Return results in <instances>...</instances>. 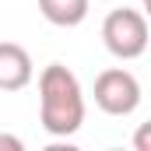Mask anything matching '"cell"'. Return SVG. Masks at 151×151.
Instances as JSON below:
<instances>
[{
	"label": "cell",
	"mask_w": 151,
	"mask_h": 151,
	"mask_svg": "<svg viewBox=\"0 0 151 151\" xmlns=\"http://www.w3.org/2000/svg\"><path fill=\"white\" fill-rule=\"evenodd\" d=\"M39 123L49 137H70L84 123V91L63 63H49L39 74Z\"/></svg>",
	"instance_id": "6da1fadb"
},
{
	"label": "cell",
	"mask_w": 151,
	"mask_h": 151,
	"mask_svg": "<svg viewBox=\"0 0 151 151\" xmlns=\"http://www.w3.org/2000/svg\"><path fill=\"white\" fill-rule=\"evenodd\" d=\"M102 42L116 60H137L148 49V18L134 7H116L102 21Z\"/></svg>",
	"instance_id": "7a4b0ae2"
},
{
	"label": "cell",
	"mask_w": 151,
	"mask_h": 151,
	"mask_svg": "<svg viewBox=\"0 0 151 151\" xmlns=\"http://www.w3.org/2000/svg\"><path fill=\"white\" fill-rule=\"evenodd\" d=\"M88 7L91 0H39V11L49 25L56 28H74L88 18Z\"/></svg>",
	"instance_id": "5b68a950"
},
{
	"label": "cell",
	"mask_w": 151,
	"mask_h": 151,
	"mask_svg": "<svg viewBox=\"0 0 151 151\" xmlns=\"http://www.w3.org/2000/svg\"><path fill=\"white\" fill-rule=\"evenodd\" d=\"M35 77L32 56L18 42H0V91H21Z\"/></svg>",
	"instance_id": "277c9868"
},
{
	"label": "cell",
	"mask_w": 151,
	"mask_h": 151,
	"mask_svg": "<svg viewBox=\"0 0 151 151\" xmlns=\"http://www.w3.org/2000/svg\"><path fill=\"white\" fill-rule=\"evenodd\" d=\"M0 148H11V151H21V141L11 137V134H0Z\"/></svg>",
	"instance_id": "8992f818"
},
{
	"label": "cell",
	"mask_w": 151,
	"mask_h": 151,
	"mask_svg": "<svg viewBox=\"0 0 151 151\" xmlns=\"http://www.w3.org/2000/svg\"><path fill=\"white\" fill-rule=\"evenodd\" d=\"M95 106L106 116H130L141 106V81L123 67L102 70L95 77Z\"/></svg>",
	"instance_id": "3957f363"
},
{
	"label": "cell",
	"mask_w": 151,
	"mask_h": 151,
	"mask_svg": "<svg viewBox=\"0 0 151 151\" xmlns=\"http://www.w3.org/2000/svg\"><path fill=\"white\" fill-rule=\"evenodd\" d=\"M148 4H151V0H141V7H148Z\"/></svg>",
	"instance_id": "52a82bcc"
}]
</instances>
